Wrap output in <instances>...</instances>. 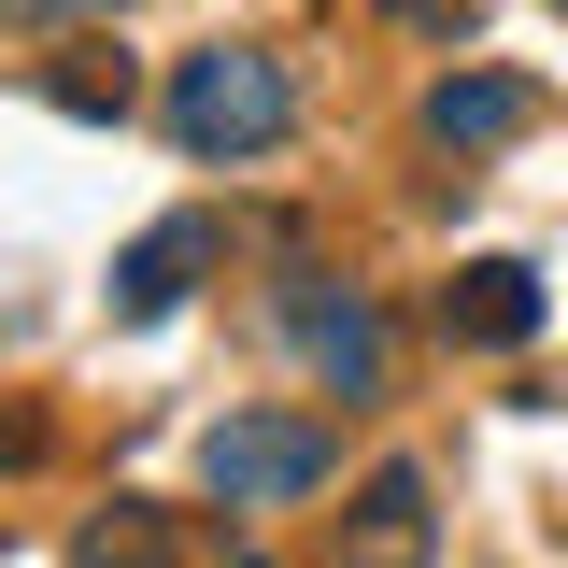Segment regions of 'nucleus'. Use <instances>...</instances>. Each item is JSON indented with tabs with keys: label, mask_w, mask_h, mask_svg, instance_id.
Listing matches in <instances>:
<instances>
[{
	"label": "nucleus",
	"mask_w": 568,
	"mask_h": 568,
	"mask_svg": "<svg viewBox=\"0 0 568 568\" xmlns=\"http://www.w3.org/2000/svg\"><path fill=\"white\" fill-rule=\"evenodd\" d=\"M85 568H213L200 555V511H156V497H114L85 526Z\"/></svg>",
	"instance_id": "0eeeda50"
},
{
	"label": "nucleus",
	"mask_w": 568,
	"mask_h": 568,
	"mask_svg": "<svg viewBox=\"0 0 568 568\" xmlns=\"http://www.w3.org/2000/svg\"><path fill=\"white\" fill-rule=\"evenodd\" d=\"M213 256H227V227H213V213H171V227H142L129 256H114V313H129V327L185 313V284H200Z\"/></svg>",
	"instance_id": "39448f33"
},
{
	"label": "nucleus",
	"mask_w": 568,
	"mask_h": 568,
	"mask_svg": "<svg viewBox=\"0 0 568 568\" xmlns=\"http://www.w3.org/2000/svg\"><path fill=\"white\" fill-rule=\"evenodd\" d=\"M384 14H398V29H413V43H469V29H484L497 0H384Z\"/></svg>",
	"instance_id": "9d476101"
},
{
	"label": "nucleus",
	"mask_w": 568,
	"mask_h": 568,
	"mask_svg": "<svg viewBox=\"0 0 568 568\" xmlns=\"http://www.w3.org/2000/svg\"><path fill=\"white\" fill-rule=\"evenodd\" d=\"M43 100L85 114V129H129V58L114 43H71V58H43Z\"/></svg>",
	"instance_id": "1a4fd4ad"
},
{
	"label": "nucleus",
	"mask_w": 568,
	"mask_h": 568,
	"mask_svg": "<svg viewBox=\"0 0 568 568\" xmlns=\"http://www.w3.org/2000/svg\"><path fill=\"white\" fill-rule=\"evenodd\" d=\"M426 129L469 142V156H497V142L526 129V85H511V71H440V85H426Z\"/></svg>",
	"instance_id": "6e6552de"
},
{
	"label": "nucleus",
	"mask_w": 568,
	"mask_h": 568,
	"mask_svg": "<svg viewBox=\"0 0 568 568\" xmlns=\"http://www.w3.org/2000/svg\"><path fill=\"white\" fill-rule=\"evenodd\" d=\"M440 555V497H426V469L398 455V469H369L342 511V568H426Z\"/></svg>",
	"instance_id": "20e7f679"
},
{
	"label": "nucleus",
	"mask_w": 568,
	"mask_h": 568,
	"mask_svg": "<svg viewBox=\"0 0 568 568\" xmlns=\"http://www.w3.org/2000/svg\"><path fill=\"white\" fill-rule=\"evenodd\" d=\"M284 58H242V43H213V58H185V85H171V142L185 156H271L284 142Z\"/></svg>",
	"instance_id": "f257e3e1"
},
{
	"label": "nucleus",
	"mask_w": 568,
	"mask_h": 568,
	"mask_svg": "<svg viewBox=\"0 0 568 568\" xmlns=\"http://www.w3.org/2000/svg\"><path fill=\"white\" fill-rule=\"evenodd\" d=\"M227 568H271V555H227Z\"/></svg>",
	"instance_id": "f8f14e48"
},
{
	"label": "nucleus",
	"mask_w": 568,
	"mask_h": 568,
	"mask_svg": "<svg viewBox=\"0 0 568 568\" xmlns=\"http://www.w3.org/2000/svg\"><path fill=\"white\" fill-rule=\"evenodd\" d=\"M14 14H58V0H14ZM114 14H129V0H114Z\"/></svg>",
	"instance_id": "9b49d317"
},
{
	"label": "nucleus",
	"mask_w": 568,
	"mask_h": 568,
	"mask_svg": "<svg viewBox=\"0 0 568 568\" xmlns=\"http://www.w3.org/2000/svg\"><path fill=\"white\" fill-rule=\"evenodd\" d=\"M284 327H298V355H313L342 398H384L398 355H384V313H369L355 284H313V271H298V284H284Z\"/></svg>",
	"instance_id": "7ed1b4c3"
},
{
	"label": "nucleus",
	"mask_w": 568,
	"mask_h": 568,
	"mask_svg": "<svg viewBox=\"0 0 568 568\" xmlns=\"http://www.w3.org/2000/svg\"><path fill=\"white\" fill-rule=\"evenodd\" d=\"M200 469H213L227 511H271V497H313V484H327V469H342V440H327L313 413H227Z\"/></svg>",
	"instance_id": "f03ea898"
},
{
	"label": "nucleus",
	"mask_w": 568,
	"mask_h": 568,
	"mask_svg": "<svg viewBox=\"0 0 568 568\" xmlns=\"http://www.w3.org/2000/svg\"><path fill=\"white\" fill-rule=\"evenodd\" d=\"M440 342H484V355L540 342V271L526 256H469V271L440 284Z\"/></svg>",
	"instance_id": "423d86ee"
}]
</instances>
